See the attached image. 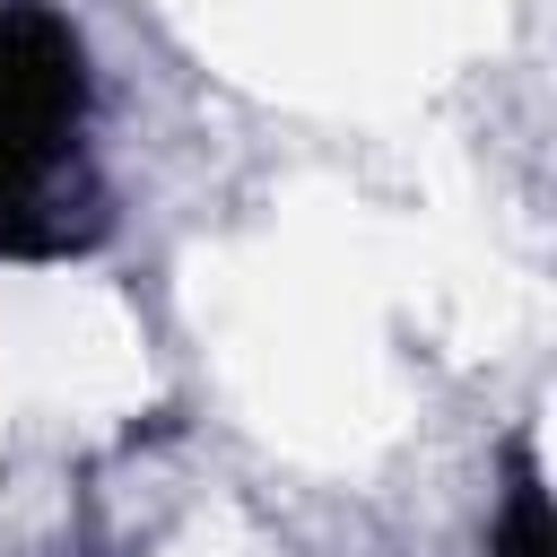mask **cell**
Returning <instances> with one entry per match:
<instances>
[{
	"mask_svg": "<svg viewBox=\"0 0 557 557\" xmlns=\"http://www.w3.org/2000/svg\"><path fill=\"white\" fill-rule=\"evenodd\" d=\"M496 557H557L548 487H540V461H531V453H513V487H505V522H496Z\"/></svg>",
	"mask_w": 557,
	"mask_h": 557,
	"instance_id": "cell-2",
	"label": "cell"
},
{
	"mask_svg": "<svg viewBox=\"0 0 557 557\" xmlns=\"http://www.w3.org/2000/svg\"><path fill=\"white\" fill-rule=\"evenodd\" d=\"M104 235L96 70L52 0H0V252L70 261Z\"/></svg>",
	"mask_w": 557,
	"mask_h": 557,
	"instance_id": "cell-1",
	"label": "cell"
}]
</instances>
